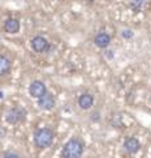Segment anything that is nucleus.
Wrapping results in <instances>:
<instances>
[{
  "mask_svg": "<svg viewBox=\"0 0 151 158\" xmlns=\"http://www.w3.org/2000/svg\"><path fill=\"white\" fill-rule=\"evenodd\" d=\"M84 150V145L81 144L79 140L72 138V140L67 141L66 145L63 146L62 156L63 158H80Z\"/></svg>",
  "mask_w": 151,
  "mask_h": 158,
  "instance_id": "f257e3e1",
  "label": "nucleus"
},
{
  "mask_svg": "<svg viewBox=\"0 0 151 158\" xmlns=\"http://www.w3.org/2000/svg\"><path fill=\"white\" fill-rule=\"evenodd\" d=\"M53 138H54V133H53V131L47 129V128H43V129H40V131L36 133L34 142H36V145L38 148H41V149H45V148L51 145Z\"/></svg>",
  "mask_w": 151,
  "mask_h": 158,
  "instance_id": "f03ea898",
  "label": "nucleus"
},
{
  "mask_svg": "<svg viewBox=\"0 0 151 158\" xmlns=\"http://www.w3.org/2000/svg\"><path fill=\"white\" fill-rule=\"evenodd\" d=\"M26 112L22 108H13V110L8 111L7 113V121L9 124H17V123L22 121L25 118Z\"/></svg>",
  "mask_w": 151,
  "mask_h": 158,
  "instance_id": "7ed1b4c3",
  "label": "nucleus"
},
{
  "mask_svg": "<svg viewBox=\"0 0 151 158\" xmlns=\"http://www.w3.org/2000/svg\"><path fill=\"white\" fill-rule=\"evenodd\" d=\"M29 94L33 98H41L46 94V86L43 85L41 81H33L29 86Z\"/></svg>",
  "mask_w": 151,
  "mask_h": 158,
  "instance_id": "20e7f679",
  "label": "nucleus"
},
{
  "mask_svg": "<svg viewBox=\"0 0 151 158\" xmlns=\"http://www.w3.org/2000/svg\"><path fill=\"white\" fill-rule=\"evenodd\" d=\"M32 48L33 50H36L37 53H43L47 50L49 48V42L45 37H41V36H37L32 40Z\"/></svg>",
  "mask_w": 151,
  "mask_h": 158,
  "instance_id": "39448f33",
  "label": "nucleus"
},
{
  "mask_svg": "<svg viewBox=\"0 0 151 158\" xmlns=\"http://www.w3.org/2000/svg\"><path fill=\"white\" fill-rule=\"evenodd\" d=\"M38 106H40L42 110H46V111L51 110V108H54V106H55L54 98H53L50 94H47V92H46L43 96L38 98Z\"/></svg>",
  "mask_w": 151,
  "mask_h": 158,
  "instance_id": "423d86ee",
  "label": "nucleus"
},
{
  "mask_svg": "<svg viewBox=\"0 0 151 158\" xmlns=\"http://www.w3.org/2000/svg\"><path fill=\"white\" fill-rule=\"evenodd\" d=\"M124 148H125L126 152L130 153V154H135V153L141 149V144H139V141L135 137H130V138H128V140L125 141Z\"/></svg>",
  "mask_w": 151,
  "mask_h": 158,
  "instance_id": "0eeeda50",
  "label": "nucleus"
},
{
  "mask_svg": "<svg viewBox=\"0 0 151 158\" xmlns=\"http://www.w3.org/2000/svg\"><path fill=\"white\" fill-rule=\"evenodd\" d=\"M95 44H96V46L100 48V49L108 48L109 44H110V36L106 33H99L95 37Z\"/></svg>",
  "mask_w": 151,
  "mask_h": 158,
  "instance_id": "6e6552de",
  "label": "nucleus"
},
{
  "mask_svg": "<svg viewBox=\"0 0 151 158\" xmlns=\"http://www.w3.org/2000/svg\"><path fill=\"white\" fill-rule=\"evenodd\" d=\"M4 31L7 33H17L20 31V23L17 19H8L4 24Z\"/></svg>",
  "mask_w": 151,
  "mask_h": 158,
  "instance_id": "1a4fd4ad",
  "label": "nucleus"
},
{
  "mask_svg": "<svg viewBox=\"0 0 151 158\" xmlns=\"http://www.w3.org/2000/svg\"><path fill=\"white\" fill-rule=\"evenodd\" d=\"M77 103H79V107L81 110H89L93 106V96L89 94H83V95H80Z\"/></svg>",
  "mask_w": 151,
  "mask_h": 158,
  "instance_id": "9d476101",
  "label": "nucleus"
},
{
  "mask_svg": "<svg viewBox=\"0 0 151 158\" xmlns=\"http://www.w3.org/2000/svg\"><path fill=\"white\" fill-rule=\"evenodd\" d=\"M11 69V61L6 56H0V77L6 75Z\"/></svg>",
  "mask_w": 151,
  "mask_h": 158,
  "instance_id": "9b49d317",
  "label": "nucleus"
},
{
  "mask_svg": "<svg viewBox=\"0 0 151 158\" xmlns=\"http://www.w3.org/2000/svg\"><path fill=\"white\" fill-rule=\"evenodd\" d=\"M145 3H146V0H129V6L134 12H141Z\"/></svg>",
  "mask_w": 151,
  "mask_h": 158,
  "instance_id": "f8f14e48",
  "label": "nucleus"
},
{
  "mask_svg": "<svg viewBox=\"0 0 151 158\" xmlns=\"http://www.w3.org/2000/svg\"><path fill=\"white\" fill-rule=\"evenodd\" d=\"M121 34H122L124 38H131V37H133V32H131V31H122V33H121Z\"/></svg>",
  "mask_w": 151,
  "mask_h": 158,
  "instance_id": "ddd939ff",
  "label": "nucleus"
},
{
  "mask_svg": "<svg viewBox=\"0 0 151 158\" xmlns=\"http://www.w3.org/2000/svg\"><path fill=\"white\" fill-rule=\"evenodd\" d=\"M4 158H20L17 154H14V153H7L6 156H4Z\"/></svg>",
  "mask_w": 151,
  "mask_h": 158,
  "instance_id": "4468645a",
  "label": "nucleus"
},
{
  "mask_svg": "<svg viewBox=\"0 0 151 158\" xmlns=\"http://www.w3.org/2000/svg\"><path fill=\"white\" fill-rule=\"evenodd\" d=\"M87 2H89V3H92V2H95V0H87Z\"/></svg>",
  "mask_w": 151,
  "mask_h": 158,
  "instance_id": "2eb2a0df",
  "label": "nucleus"
},
{
  "mask_svg": "<svg viewBox=\"0 0 151 158\" xmlns=\"http://www.w3.org/2000/svg\"><path fill=\"white\" fill-rule=\"evenodd\" d=\"M0 98H3V94L2 92H0Z\"/></svg>",
  "mask_w": 151,
  "mask_h": 158,
  "instance_id": "dca6fc26",
  "label": "nucleus"
}]
</instances>
